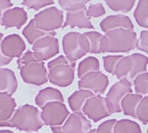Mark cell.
Listing matches in <instances>:
<instances>
[{
  "label": "cell",
  "mask_w": 148,
  "mask_h": 133,
  "mask_svg": "<svg viewBox=\"0 0 148 133\" xmlns=\"http://www.w3.org/2000/svg\"><path fill=\"white\" fill-rule=\"evenodd\" d=\"M138 46V39L133 30L115 29L102 35L99 45V52L127 53Z\"/></svg>",
  "instance_id": "1"
},
{
  "label": "cell",
  "mask_w": 148,
  "mask_h": 133,
  "mask_svg": "<svg viewBox=\"0 0 148 133\" xmlns=\"http://www.w3.org/2000/svg\"><path fill=\"white\" fill-rule=\"evenodd\" d=\"M148 58L144 54L134 53L123 57L116 67L114 74L118 79H133L140 73L146 72Z\"/></svg>",
  "instance_id": "2"
},
{
  "label": "cell",
  "mask_w": 148,
  "mask_h": 133,
  "mask_svg": "<svg viewBox=\"0 0 148 133\" xmlns=\"http://www.w3.org/2000/svg\"><path fill=\"white\" fill-rule=\"evenodd\" d=\"M132 92V84L127 78H122L114 83L105 97L106 104L110 113L121 111V101L125 95Z\"/></svg>",
  "instance_id": "3"
},
{
  "label": "cell",
  "mask_w": 148,
  "mask_h": 133,
  "mask_svg": "<svg viewBox=\"0 0 148 133\" xmlns=\"http://www.w3.org/2000/svg\"><path fill=\"white\" fill-rule=\"evenodd\" d=\"M109 83L107 75L101 71L90 72L83 76L80 87L91 91L95 94L102 95L107 90Z\"/></svg>",
  "instance_id": "4"
},
{
  "label": "cell",
  "mask_w": 148,
  "mask_h": 133,
  "mask_svg": "<svg viewBox=\"0 0 148 133\" xmlns=\"http://www.w3.org/2000/svg\"><path fill=\"white\" fill-rule=\"evenodd\" d=\"M84 110L90 118L94 121H99L101 118L110 114L106 104L105 97L99 94H95L87 99Z\"/></svg>",
  "instance_id": "5"
},
{
  "label": "cell",
  "mask_w": 148,
  "mask_h": 133,
  "mask_svg": "<svg viewBox=\"0 0 148 133\" xmlns=\"http://www.w3.org/2000/svg\"><path fill=\"white\" fill-rule=\"evenodd\" d=\"M99 26L104 33L120 28L131 30H133L134 28V25L131 19L123 14L111 15L106 17L101 21Z\"/></svg>",
  "instance_id": "6"
},
{
  "label": "cell",
  "mask_w": 148,
  "mask_h": 133,
  "mask_svg": "<svg viewBox=\"0 0 148 133\" xmlns=\"http://www.w3.org/2000/svg\"><path fill=\"white\" fill-rule=\"evenodd\" d=\"M73 11L68 15V20L71 25H77L80 28H94V25L86 15V5L73 8Z\"/></svg>",
  "instance_id": "7"
},
{
  "label": "cell",
  "mask_w": 148,
  "mask_h": 133,
  "mask_svg": "<svg viewBox=\"0 0 148 133\" xmlns=\"http://www.w3.org/2000/svg\"><path fill=\"white\" fill-rule=\"evenodd\" d=\"M102 35V33L97 31L87 32L83 35V44L87 53L100 54L99 45Z\"/></svg>",
  "instance_id": "8"
},
{
  "label": "cell",
  "mask_w": 148,
  "mask_h": 133,
  "mask_svg": "<svg viewBox=\"0 0 148 133\" xmlns=\"http://www.w3.org/2000/svg\"><path fill=\"white\" fill-rule=\"evenodd\" d=\"M142 98V95L133 93L125 95L121 103V109H123L125 114L136 118L137 107Z\"/></svg>",
  "instance_id": "9"
},
{
  "label": "cell",
  "mask_w": 148,
  "mask_h": 133,
  "mask_svg": "<svg viewBox=\"0 0 148 133\" xmlns=\"http://www.w3.org/2000/svg\"><path fill=\"white\" fill-rule=\"evenodd\" d=\"M133 16L139 26L148 29V0L138 1Z\"/></svg>",
  "instance_id": "10"
},
{
  "label": "cell",
  "mask_w": 148,
  "mask_h": 133,
  "mask_svg": "<svg viewBox=\"0 0 148 133\" xmlns=\"http://www.w3.org/2000/svg\"><path fill=\"white\" fill-rule=\"evenodd\" d=\"M100 63L99 59L95 57H89L83 61L79 67L78 75L83 77L87 73L90 72L99 71Z\"/></svg>",
  "instance_id": "11"
},
{
  "label": "cell",
  "mask_w": 148,
  "mask_h": 133,
  "mask_svg": "<svg viewBox=\"0 0 148 133\" xmlns=\"http://www.w3.org/2000/svg\"><path fill=\"white\" fill-rule=\"evenodd\" d=\"M112 10L116 12L128 13L135 5L136 0H104Z\"/></svg>",
  "instance_id": "12"
},
{
  "label": "cell",
  "mask_w": 148,
  "mask_h": 133,
  "mask_svg": "<svg viewBox=\"0 0 148 133\" xmlns=\"http://www.w3.org/2000/svg\"><path fill=\"white\" fill-rule=\"evenodd\" d=\"M134 89L136 94L140 95H148V73H140L133 80Z\"/></svg>",
  "instance_id": "13"
},
{
  "label": "cell",
  "mask_w": 148,
  "mask_h": 133,
  "mask_svg": "<svg viewBox=\"0 0 148 133\" xmlns=\"http://www.w3.org/2000/svg\"><path fill=\"white\" fill-rule=\"evenodd\" d=\"M115 133H142V131L140 126L135 122L123 120L116 125Z\"/></svg>",
  "instance_id": "14"
},
{
  "label": "cell",
  "mask_w": 148,
  "mask_h": 133,
  "mask_svg": "<svg viewBox=\"0 0 148 133\" xmlns=\"http://www.w3.org/2000/svg\"><path fill=\"white\" fill-rule=\"evenodd\" d=\"M136 118L143 124L148 123V95L143 97L138 104L136 110Z\"/></svg>",
  "instance_id": "15"
},
{
  "label": "cell",
  "mask_w": 148,
  "mask_h": 133,
  "mask_svg": "<svg viewBox=\"0 0 148 133\" xmlns=\"http://www.w3.org/2000/svg\"><path fill=\"white\" fill-rule=\"evenodd\" d=\"M123 57L122 55H108L103 57V64L106 71L111 74H114L117 64Z\"/></svg>",
  "instance_id": "16"
},
{
  "label": "cell",
  "mask_w": 148,
  "mask_h": 133,
  "mask_svg": "<svg viewBox=\"0 0 148 133\" xmlns=\"http://www.w3.org/2000/svg\"><path fill=\"white\" fill-rule=\"evenodd\" d=\"M106 13L104 6L101 3L92 4L86 11V15L88 18H98L102 16Z\"/></svg>",
  "instance_id": "17"
},
{
  "label": "cell",
  "mask_w": 148,
  "mask_h": 133,
  "mask_svg": "<svg viewBox=\"0 0 148 133\" xmlns=\"http://www.w3.org/2000/svg\"><path fill=\"white\" fill-rule=\"evenodd\" d=\"M138 49L148 54V30H142L140 33Z\"/></svg>",
  "instance_id": "18"
},
{
  "label": "cell",
  "mask_w": 148,
  "mask_h": 133,
  "mask_svg": "<svg viewBox=\"0 0 148 133\" xmlns=\"http://www.w3.org/2000/svg\"><path fill=\"white\" fill-rule=\"evenodd\" d=\"M92 0H60L62 6L64 7H78L85 5L86 3L89 2Z\"/></svg>",
  "instance_id": "19"
},
{
  "label": "cell",
  "mask_w": 148,
  "mask_h": 133,
  "mask_svg": "<svg viewBox=\"0 0 148 133\" xmlns=\"http://www.w3.org/2000/svg\"><path fill=\"white\" fill-rule=\"evenodd\" d=\"M116 120L108 121L102 123L98 128V133H112V129L115 124Z\"/></svg>",
  "instance_id": "20"
},
{
  "label": "cell",
  "mask_w": 148,
  "mask_h": 133,
  "mask_svg": "<svg viewBox=\"0 0 148 133\" xmlns=\"http://www.w3.org/2000/svg\"><path fill=\"white\" fill-rule=\"evenodd\" d=\"M147 133H148V130H147Z\"/></svg>",
  "instance_id": "21"
}]
</instances>
